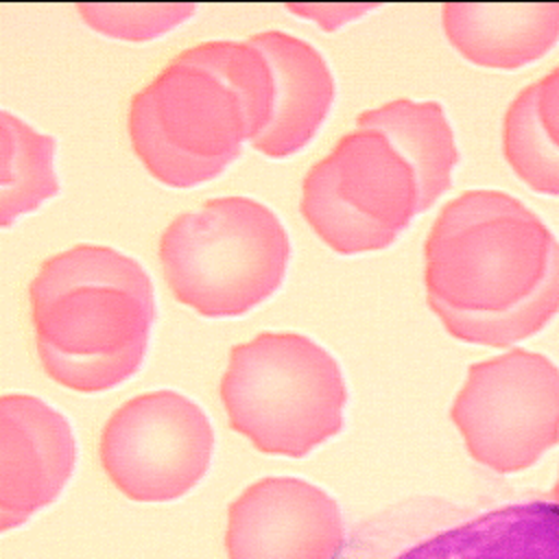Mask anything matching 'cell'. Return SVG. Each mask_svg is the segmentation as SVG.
I'll return each instance as SVG.
<instances>
[{"label": "cell", "instance_id": "6da1fadb", "mask_svg": "<svg viewBox=\"0 0 559 559\" xmlns=\"http://www.w3.org/2000/svg\"><path fill=\"white\" fill-rule=\"evenodd\" d=\"M426 299L459 341L509 347L559 312V240L500 190L448 201L424 245Z\"/></svg>", "mask_w": 559, "mask_h": 559}, {"label": "cell", "instance_id": "7a4b0ae2", "mask_svg": "<svg viewBox=\"0 0 559 559\" xmlns=\"http://www.w3.org/2000/svg\"><path fill=\"white\" fill-rule=\"evenodd\" d=\"M28 299L37 354L57 384L98 393L140 369L157 310L138 260L105 245H76L39 266Z\"/></svg>", "mask_w": 559, "mask_h": 559}, {"label": "cell", "instance_id": "3957f363", "mask_svg": "<svg viewBox=\"0 0 559 559\" xmlns=\"http://www.w3.org/2000/svg\"><path fill=\"white\" fill-rule=\"evenodd\" d=\"M229 426L255 450L301 459L343 428L338 362L297 332H260L229 352L221 380Z\"/></svg>", "mask_w": 559, "mask_h": 559}, {"label": "cell", "instance_id": "277c9868", "mask_svg": "<svg viewBox=\"0 0 559 559\" xmlns=\"http://www.w3.org/2000/svg\"><path fill=\"white\" fill-rule=\"evenodd\" d=\"M290 240L264 203L218 197L179 214L159 238L175 299L203 317H240L269 299L286 275Z\"/></svg>", "mask_w": 559, "mask_h": 559}, {"label": "cell", "instance_id": "5b68a950", "mask_svg": "<svg viewBox=\"0 0 559 559\" xmlns=\"http://www.w3.org/2000/svg\"><path fill=\"white\" fill-rule=\"evenodd\" d=\"M301 214L336 253L380 251L426 212L419 175L382 129L356 124L304 177Z\"/></svg>", "mask_w": 559, "mask_h": 559}, {"label": "cell", "instance_id": "8992f818", "mask_svg": "<svg viewBox=\"0 0 559 559\" xmlns=\"http://www.w3.org/2000/svg\"><path fill=\"white\" fill-rule=\"evenodd\" d=\"M338 559H559V504L474 509L411 498L362 520Z\"/></svg>", "mask_w": 559, "mask_h": 559}, {"label": "cell", "instance_id": "52a82bcc", "mask_svg": "<svg viewBox=\"0 0 559 559\" xmlns=\"http://www.w3.org/2000/svg\"><path fill=\"white\" fill-rule=\"evenodd\" d=\"M127 127L144 168L170 188L218 177L251 140L238 94L179 57L131 98Z\"/></svg>", "mask_w": 559, "mask_h": 559}, {"label": "cell", "instance_id": "ba28073f", "mask_svg": "<svg viewBox=\"0 0 559 559\" xmlns=\"http://www.w3.org/2000/svg\"><path fill=\"white\" fill-rule=\"evenodd\" d=\"M450 417L474 461L522 472L559 443V367L526 349L474 362Z\"/></svg>", "mask_w": 559, "mask_h": 559}, {"label": "cell", "instance_id": "9c48e42d", "mask_svg": "<svg viewBox=\"0 0 559 559\" xmlns=\"http://www.w3.org/2000/svg\"><path fill=\"white\" fill-rule=\"evenodd\" d=\"M214 430L197 402L177 391L127 400L107 419L98 456L120 493L135 502H170L207 472Z\"/></svg>", "mask_w": 559, "mask_h": 559}, {"label": "cell", "instance_id": "30bf717a", "mask_svg": "<svg viewBox=\"0 0 559 559\" xmlns=\"http://www.w3.org/2000/svg\"><path fill=\"white\" fill-rule=\"evenodd\" d=\"M345 539L336 500L293 476L255 480L227 511V559H338Z\"/></svg>", "mask_w": 559, "mask_h": 559}, {"label": "cell", "instance_id": "8fae6325", "mask_svg": "<svg viewBox=\"0 0 559 559\" xmlns=\"http://www.w3.org/2000/svg\"><path fill=\"white\" fill-rule=\"evenodd\" d=\"M76 463L70 421L26 393L0 397V528L24 524L57 500Z\"/></svg>", "mask_w": 559, "mask_h": 559}, {"label": "cell", "instance_id": "7c38bea8", "mask_svg": "<svg viewBox=\"0 0 559 559\" xmlns=\"http://www.w3.org/2000/svg\"><path fill=\"white\" fill-rule=\"evenodd\" d=\"M269 61L275 79L273 118L249 144L273 159L301 151L323 124L334 103V76L321 52L308 41L264 31L247 39Z\"/></svg>", "mask_w": 559, "mask_h": 559}, {"label": "cell", "instance_id": "4fadbf2b", "mask_svg": "<svg viewBox=\"0 0 559 559\" xmlns=\"http://www.w3.org/2000/svg\"><path fill=\"white\" fill-rule=\"evenodd\" d=\"M441 22L456 52L483 68H522L559 41V2H448Z\"/></svg>", "mask_w": 559, "mask_h": 559}, {"label": "cell", "instance_id": "5bb4252c", "mask_svg": "<svg viewBox=\"0 0 559 559\" xmlns=\"http://www.w3.org/2000/svg\"><path fill=\"white\" fill-rule=\"evenodd\" d=\"M502 153L531 190L559 197V66L511 100Z\"/></svg>", "mask_w": 559, "mask_h": 559}, {"label": "cell", "instance_id": "9a60e30c", "mask_svg": "<svg viewBox=\"0 0 559 559\" xmlns=\"http://www.w3.org/2000/svg\"><path fill=\"white\" fill-rule=\"evenodd\" d=\"M356 124L382 129L404 148L419 175L426 210H430L432 203L450 188L459 151L439 103L397 98L358 114Z\"/></svg>", "mask_w": 559, "mask_h": 559}, {"label": "cell", "instance_id": "2e32d148", "mask_svg": "<svg viewBox=\"0 0 559 559\" xmlns=\"http://www.w3.org/2000/svg\"><path fill=\"white\" fill-rule=\"evenodd\" d=\"M0 225L9 227L17 216L37 210L59 192L57 142L9 111H0Z\"/></svg>", "mask_w": 559, "mask_h": 559}, {"label": "cell", "instance_id": "e0dca14e", "mask_svg": "<svg viewBox=\"0 0 559 559\" xmlns=\"http://www.w3.org/2000/svg\"><path fill=\"white\" fill-rule=\"evenodd\" d=\"M177 57L214 72L238 94L251 140L266 129L273 118L275 79L266 57L255 46L249 41H203Z\"/></svg>", "mask_w": 559, "mask_h": 559}, {"label": "cell", "instance_id": "ac0fdd59", "mask_svg": "<svg viewBox=\"0 0 559 559\" xmlns=\"http://www.w3.org/2000/svg\"><path fill=\"white\" fill-rule=\"evenodd\" d=\"M194 4H76L83 22L94 31L129 41L155 39L194 13Z\"/></svg>", "mask_w": 559, "mask_h": 559}, {"label": "cell", "instance_id": "d6986e66", "mask_svg": "<svg viewBox=\"0 0 559 559\" xmlns=\"http://www.w3.org/2000/svg\"><path fill=\"white\" fill-rule=\"evenodd\" d=\"M550 500L559 504V478H557V483H555V487H552V491H550Z\"/></svg>", "mask_w": 559, "mask_h": 559}]
</instances>
